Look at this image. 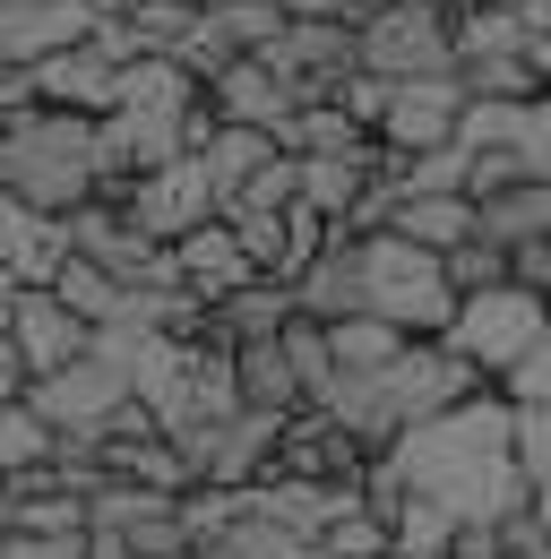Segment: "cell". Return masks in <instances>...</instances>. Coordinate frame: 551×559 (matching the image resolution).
<instances>
[{"instance_id": "1f68e13d", "label": "cell", "mask_w": 551, "mask_h": 559, "mask_svg": "<svg viewBox=\"0 0 551 559\" xmlns=\"http://www.w3.org/2000/svg\"><path fill=\"white\" fill-rule=\"evenodd\" d=\"M526 17H535V35H551V0H517Z\"/></svg>"}, {"instance_id": "d6986e66", "label": "cell", "mask_w": 551, "mask_h": 559, "mask_svg": "<svg viewBox=\"0 0 551 559\" xmlns=\"http://www.w3.org/2000/svg\"><path fill=\"white\" fill-rule=\"evenodd\" d=\"M276 155H284V146H276L268 130H233V121H224V130H215V146H207L199 164H207V181H215V199L233 207V199H242V190L268 173Z\"/></svg>"}, {"instance_id": "83f0119b", "label": "cell", "mask_w": 551, "mask_h": 559, "mask_svg": "<svg viewBox=\"0 0 551 559\" xmlns=\"http://www.w3.org/2000/svg\"><path fill=\"white\" fill-rule=\"evenodd\" d=\"M448 559H500V534L482 525V534H466V543H457V551H448Z\"/></svg>"}, {"instance_id": "cb8c5ba5", "label": "cell", "mask_w": 551, "mask_h": 559, "mask_svg": "<svg viewBox=\"0 0 551 559\" xmlns=\"http://www.w3.org/2000/svg\"><path fill=\"white\" fill-rule=\"evenodd\" d=\"M517 465H526V483L543 499L551 490V414H535V405H517Z\"/></svg>"}, {"instance_id": "5b68a950", "label": "cell", "mask_w": 551, "mask_h": 559, "mask_svg": "<svg viewBox=\"0 0 551 559\" xmlns=\"http://www.w3.org/2000/svg\"><path fill=\"white\" fill-rule=\"evenodd\" d=\"M26 405L52 421L69 448H113V439H138V430H155L146 396H138V370H130V361H113V353H86L78 370L44 379Z\"/></svg>"}, {"instance_id": "8992f818", "label": "cell", "mask_w": 551, "mask_h": 559, "mask_svg": "<svg viewBox=\"0 0 551 559\" xmlns=\"http://www.w3.org/2000/svg\"><path fill=\"white\" fill-rule=\"evenodd\" d=\"M95 353V328L61 293H0V405H26L44 379H61Z\"/></svg>"}, {"instance_id": "d4e9b609", "label": "cell", "mask_w": 551, "mask_h": 559, "mask_svg": "<svg viewBox=\"0 0 551 559\" xmlns=\"http://www.w3.org/2000/svg\"><path fill=\"white\" fill-rule=\"evenodd\" d=\"M491 534H500V559H551V525H543V508H517V516H500Z\"/></svg>"}, {"instance_id": "d590c367", "label": "cell", "mask_w": 551, "mask_h": 559, "mask_svg": "<svg viewBox=\"0 0 551 559\" xmlns=\"http://www.w3.org/2000/svg\"><path fill=\"white\" fill-rule=\"evenodd\" d=\"M388 559H406V551H388Z\"/></svg>"}, {"instance_id": "52a82bcc", "label": "cell", "mask_w": 551, "mask_h": 559, "mask_svg": "<svg viewBox=\"0 0 551 559\" xmlns=\"http://www.w3.org/2000/svg\"><path fill=\"white\" fill-rule=\"evenodd\" d=\"M448 353H466L482 379L500 388L508 370H526L535 353L551 345V293H526V284H508V293H482L457 310V328L439 336Z\"/></svg>"}, {"instance_id": "836d02e7", "label": "cell", "mask_w": 551, "mask_h": 559, "mask_svg": "<svg viewBox=\"0 0 551 559\" xmlns=\"http://www.w3.org/2000/svg\"><path fill=\"white\" fill-rule=\"evenodd\" d=\"M448 9H457V17H466V9H500V0H448Z\"/></svg>"}, {"instance_id": "44dd1931", "label": "cell", "mask_w": 551, "mask_h": 559, "mask_svg": "<svg viewBox=\"0 0 551 559\" xmlns=\"http://www.w3.org/2000/svg\"><path fill=\"white\" fill-rule=\"evenodd\" d=\"M448 284H457V301L508 293V284H517V259H508L500 241H466V250H448Z\"/></svg>"}, {"instance_id": "6da1fadb", "label": "cell", "mask_w": 551, "mask_h": 559, "mask_svg": "<svg viewBox=\"0 0 551 559\" xmlns=\"http://www.w3.org/2000/svg\"><path fill=\"white\" fill-rule=\"evenodd\" d=\"M388 465L406 474L413 508H439V516H457L466 534L517 516V508H535V483H526V465H517V405H508L500 388L474 396L466 414L413 430Z\"/></svg>"}, {"instance_id": "ffe728a7", "label": "cell", "mask_w": 551, "mask_h": 559, "mask_svg": "<svg viewBox=\"0 0 551 559\" xmlns=\"http://www.w3.org/2000/svg\"><path fill=\"white\" fill-rule=\"evenodd\" d=\"M61 456V430L35 414V405H0V474L9 483H26V474H44Z\"/></svg>"}, {"instance_id": "e575fe53", "label": "cell", "mask_w": 551, "mask_h": 559, "mask_svg": "<svg viewBox=\"0 0 551 559\" xmlns=\"http://www.w3.org/2000/svg\"><path fill=\"white\" fill-rule=\"evenodd\" d=\"M535 508H543V525H551V490H543V499H535Z\"/></svg>"}, {"instance_id": "484cf974", "label": "cell", "mask_w": 551, "mask_h": 559, "mask_svg": "<svg viewBox=\"0 0 551 559\" xmlns=\"http://www.w3.org/2000/svg\"><path fill=\"white\" fill-rule=\"evenodd\" d=\"M233 207H302V164H293V155H276V164L242 190V199H233Z\"/></svg>"}, {"instance_id": "4316f807", "label": "cell", "mask_w": 551, "mask_h": 559, "mask_svg": "<svg viewBox=\"0 0 551 559\" xmlns=\"http://www.w3.org/2000/svg\"><path fill=\"white\" fill-rule=\"evenodd\" d=\"M0 559H95V534H0Z\"/></svg>"}, {"instance_id": "30bf717a", "label": "cell", "mask_w": 551, "mask_h": 559, "mask_svg": "<svg viewBox=\"0 0 551 559\" xmlns=\"http://www.w3.org/2000/svg\"><path fill=\"white\" fill-rule=\"evenodd\" d=\"M466 121H474L466 78H413V86H397V104H388L379 146H388L397 164H422V155H439V146H466Z\"/></svg>"}, {"instance_id": "2e32d148", "label": "cell", "mask_w": 551, "mask_h": 559, "mask_svg": "<svg viewBox=\"0 0 551 559\" xmlns=\"http://www.w3.org/2000/svg\"><path fill=\"white\" fill-rule=\"evenodd\" d=\"M474 207H482V241H500L508 259L551 241V181H508V190H491Z\"/></svg>"}, {"instance_id": "4fadbf2b", "label": "cell", "mask_w": 551, "mask_h": 559, "mask_svg": "<svg viewBox=\"0 0 551 559\" xmlns=\"http://www.w3.org/2000/svg\"><path fill=\"white\" fill-rule=\"evenodd\" d=\"M173 259H181V293H190V301H207V310H224L233 293L268 284V267L250 259V241H242L233 224H207V233H190Z\"/></svg>"}, {"instance_id": "603a6c76", "label": "cell", "mask_w": 551, "mask_h": 559, "mask_svg": "<svg viewBox=\"0 0 551 559\" xmlns=\"http://www.w3.org/2000/svg\"><path fill=\"white\" fill-rule=\"evenodd\" d=\"M224 559H319L302 534H284V525H268V516H250V525H233L224 543H215Z\"/></svg>"}, {"instance_id": "ba28073f", "label": "cell", "mask_w": 551, "mask_h": 559, "mask_svg": "<svg viewBox=\"0 0 551 559\" xmlns=\"http://www.w3.org/2000/svg\"><path fill=\"white\" fill-rule=\"evenodd\" d=\"M362 70L413 86V78H457V9L448 0H413V9H379L362 26Z\"/></svg>"}, {"instance_id": "ac0fdd59", "label": "cell", "mask_w": 551, "mask_h": 559, "mask_svg": "<svg viewBox=\"0 0 551 559\" xmlns=\"http://www.w3.org/2000/svg\"><path fill=\"white\" fill-rule=\"evenodd\" d=\"M86 508H95V499L61 490V483H52V465H44V474L9 483V534H86Z\"/></svg>"}, {"instance_id": "f546056e", "label": "cell", "mask_w": 551, "mask_h": 559, "mask_svg": "<svg viewBox=\"0 0 551 559\" xmlns=\"http://www.w3.org/2000/svg\"><path fill=\"white\" fill-rule=\"evenodd\" d=\"M86 9H95V17H138L146 0H86Z\"/></svg>"}, {"instance_id": "d6a6232c", "label": "cell", "mask_w": 551, "mask_h": 559, "mask_svg": "<svg viewBox=\"0 0 551 559\" xmlns=\"http://www.w3.org/2000/svg\"><path fill=\"white\" fill-rule=\"evenodd\" d=\"M181 559H224V551H215V543H190V551H181Z\"/></svg>"}, {"instance_id": "7402d4cb", "label": "cell", "mask_w": 551, "mask_h": 559, "mask_svg": "<svg viewBox=\"0 0 551 559\" xmlns=\"http://www.w3.org/2000/svg\"><path fill=\"white\" fill-rule=\"evenodd\" d=\"M388 551H397V525H388V516H371V508H353L337 534L319 543V559H388Z\"/></svg>"}, {"instance_id": "7a4b0ae2", "label": "cell", "mask_w": 551, "mask_h": 559, "mask_svg": "<svg viewBox=\"0 0 551 559\" xmlns=\"http://www.w3.org/2000/svg\"><path fill=\"white\" fill-rule=\"evenodd\" d=\"M0 181H9V207L35 215H86L113 199L121 164H113V139L104 121H78V112H52V104H26L9 112V139H0Z\"/></svg>"}, {"instance_id": "f1b7e54d", "label": "cell", "mask_w": 551, "mask_h": 559, "mask_svg": "<svg viewBox=\"0 0 551 559\" xmlns=\"http://www.w3.org/2000/svg\"><path fill=\"white\" fill-rule=\"evenodd\" d=\"M35 9H69V0H0V17H35Z\"/></svg>"}, {"instance_id": "3957f363", "label": "cell", "mask_w": 551, "mask_h": 559, "mask_svg": "<svg viewBox=\"0 0 551 559\" xmlns=\"http://www.w3.org/2000/svg\"><path fill=\"white\" fill-rule=\"evenodd\" d=\"M138 396H146L155 430H164V439H181L190 456H199L207 439L242 414L233 353H215V345H173V336H155V345L138 353Z\"/></svg>"}, {"instance_id": "5bb4252c", "label": "cell", "mask_w": 551, "mask_h": 559, "mask_svg": "<svg viewBox=\"0 0 551 559\" xmlns=\"http://www.w3.org/2000/svg\"><path fill=\"white\" fill-rule=\"evenodd\" d=\"M207 104H215L233 130H268V139H284V121L302 112V104H293V86H284L268 61H233V70L207 86Z\"/></svg>"}, {"instance_id": "277c9868", "label": "cell", "mask_w": 551, "mask_h": 559, "mask_svg": "<svg viewBox=\"0 0 551 559\" xmlns=\"http://www.w3.org/2000/svg\"><path fill=\"white\" fill-rule=\"evenodd\" d=\"M457 310L466 301H457L439 250H422L406 233H371L362 241V319H388V328H406L422 345H439L457 328Z\"/></svg>"}, {"instance_id": "4dcf8cb0", "label": "cell", "mask_w": 551, "mask_h": 559, "mask_svg": "<svg viewBox=\"0 0 551 559\" xmlns=\"http://www.w3.org/2000/svg\"><path fill=\"white\" fill-rule=\"evenodd\" d=\"M293 17H337V0H284Z\"/></svg>"}, {"instance_id": "e0dca14e", "label": "cell", "mask_w": 551, "mask_h": 559, "mask_svg": "<svg viewBox=\"0 0 551 559\" xmlns=\"http://www.w3.org/2000/svg\"><path fill=\"white\" fill-rule=\"evenodd\" d=\"M276 146H284L293 164H337V155H371L379 139H371L344 104H302V112L284 121V139H276Z\"/></svg>"}, {"instance_id": "7c38bea8", "label": "cell", "mask_w": 551, "mask_h": 559, "mask_svg": "<svg viewBox=\"0 0 551 559\" xmlns=\"http://www.w3.org/2000/svg\"><path fill=\"white\" fill-rule=\"evenodd\" d=\"M69 259H78V241L61 215L0 207V293H52Z\"/></svg>"}, {"instance_id": "9c48e42d", "label": "cell", "mask_w": 551, "mask_h": 559, "mask_svg": "<svg viewBox=\"0 0 551 559\" xmlns=\"http://www.w3.org/2000/svg\"><path fill=\"white\" fill-rule=\"evenodd\" d=\"M268 70L293 86V104H337L344 86L362 78V26H344V17H293L284 44L268 52Z\"/></svg>"}, {"instance_id": "9a60e30c", "label": "cell", "mask_w": 551, "mask_h": 559, "mask_svg": "<svg viewBox=\"0 0 551 559\" xmlns=\"http://www.w3.org/2000/svg\"><path fill=\"white\" fill-rule=\"evenodd\" d=\"M535 17L517 9V0H500V9H466L457 17V70H491V61H535Z\"/></svg>"}, {"instance_id": "8fae6325", "label": "cell", "mask_w": 551, "mask_h": 559, "mask_svg": "<svg viewBox=\"0 0 551 559\" xmlns=\"http://www.w3.org/2000/svg\"><path fill=\"white\" fill-rule=\"evenodd\" d=\"M130 224H138V233H155L164 250H181L190 233L224 224V199H215V181H207L199 155H181V164H164V173L130 181Z\"/></svg>"}]
</instances>
